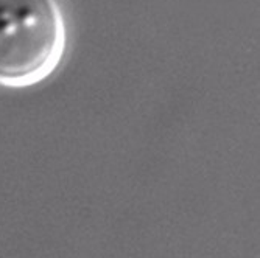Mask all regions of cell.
Listing matches in <instances>:
<instances>
[{
    "instance_id": "1",
    "label": "cell",
    "mask_w": 260,
    "mask_h": 258,
    "mask_svg": "<svg viewBox=\"0 0 260 258\" xmlns=\"http://www.w3.org/2000/svg\"><path fill=\"white\" fill-rule=\"evenodd\" d=\"M69 45L58 0H0V86L27 89L61 67Z\"/></svg>"
}]
</instances>
